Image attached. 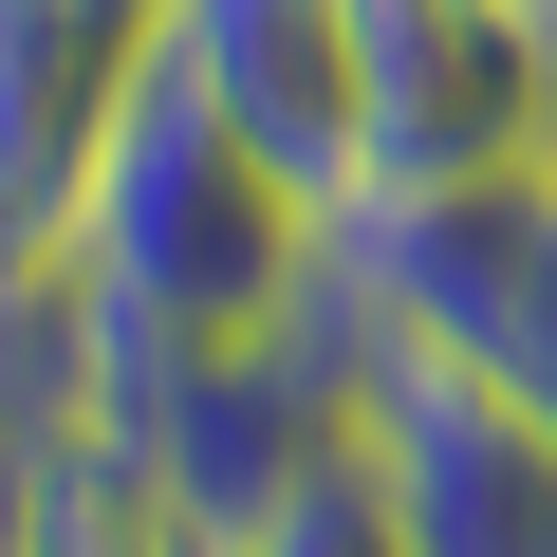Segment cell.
Masks as SVG:
<instances>
[{"label":"cell","mask_w":557,"mask_h":557,"mask_svg":"<svg viewBox=\"0 0 557 557\" xmlns=\"http://www.w3.org/2000/svg\"><path fill=\"white\" fill-rule=\"evenodd\" d=\"M149 75V0H0V223L57 242Z\"/></svg>","instance_id":"6"},{"label":"cell","mask_w":557,"mask_h":557,"mask_svg":"<svg viewBox=\"0 0 557 557\" xmlns=\"http://www.w3.org/2000/svg\"><path fill=\"white\" fill-rule=\"evenodd\" d=\"M354 94H372V186H502L557 131V0H354Z\"/></svg>","instance_id":"4"},{"label":"cell","mask_w":557,"mask_h":557,"mask_svg":"<svg viewBox=\"0 0 557 557\" xmlns=\"http://www.w3.org/2000/svg\"><path fill=\"white\" fill-rule=\"evenodd\" d=\"M149 57L298 186L317 223L372 186V94H354V0H149Z\"/></svg>","instance_id":"5"},{"label":"cell","mask_w":557,"mask_h":557,"mask_svg":"<svg viewBox=\"0 0 557 557\" xmlns=\"http://www.w3.org/2000/svg\"><path fill=\"white\" fill-rule=\"evenodd\" d=\"M242 557H409V539H391V502H372V483H354V465H335V483H317V502H298V520H260V539H242Z\"/></svg>","instance_id":"8"},{"label":"cell","mask_w":557,"mask_h":557,"mask_svg":"<svg viewBox=\"0 0 557 557\" xmlns=\"http://www.w3.org/2000/svg\"><path fill=\"white\" fill-rule=\"evenodd\" d=\"M0 557H205V539L168 520V483L112 428H57V446L0 465Z\"/></svg>","instance_id":"7"},{"label":"cell","mask_w":557,"mask_h":557,"mask_svg":"<svg viewBox=\"0 0 557 557\" xmlns=\"http://www.w3.org/2000/svg\"><path fill=\"white\" fill-rule=\"evenodd\" d=\"M20 260H38V242H20V223H0V278H20Z\"/></svg>","instance_id":"9"},{"label":"cell","mask_w":557,"mask_h":557,"mask_svg":"<svg viewBox=\"0 0 557 557\" xmlns=\"http://www.w3.org/2000/svg\"><path fill=\"white\" fill-rule=\"evenodd\" d=\"M539 186H557V131H539Z\"/></svg>","instance_id":"10"},{"label":"cell","mask_w":557,"mask_h":557,"mask_svg":"<svg viewBox=\"0 0 557 557\" xmlns=\"http://www.w3.org/2000/svg\"><path fill=\"white\" fill-rule=\"evenodd\" d=\"M278 335L354 391V483L391 502L409 557H557V428H539L520 391H483L465 354L391 335V317L354 298L335 242H317V298L278 317Z\"/></svg>","instance_id":"2"},{"label":"cell","mask_w":557,"mask_h":557,"mask_svg":"<svg viewBox=\"0 0 557 557\" xmlns=\"http://www.w3.org/2000/svg\"><path fill=\"white\" fill-rule=\"evenodd\" d=\"M335 260L354 298L428 354H465L483 391H520L557 428V186L502 168V186H409V205H335Z\"/></svg>","instance_id":"3"},{"label":"cell","mask_w":557,"mask_h":557,"mask_svg":"<svg viewBox=\"0 0 557 557\" xmlns=\"http://www.w3.org/2000/svg\"><path fill=\"white\" fill-rule=\"evenodd\" d=\"M317 205L278 186L168 57L131 75V112H112V149H94V186H75V223L38 242L94 317H149V335H278L317 298Z\"/></svg>","instance_id":"1"}]
</instances>
